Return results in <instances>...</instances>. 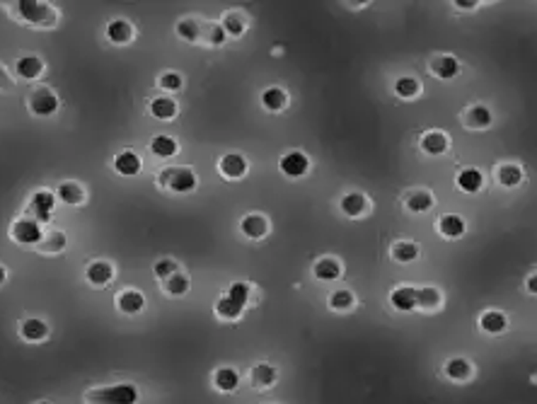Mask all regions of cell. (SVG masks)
Returning <instances> with one entry per match:
<instances>
[{"label": "cell", "instance_id": "obj_6", "mask_svg": "<svg viewBox=\"0 0 537 404\" xmlns=\"http://www.w3.org/2000/svg\"><path fill=\"white\" fill-rule=\"evenodd\" d=\"M53 206H56V194L48 192V189H39V192H34L32 197H29L27 216L24 218H32L39 225L48 223V220H51V213H53Z\"/></svg>", "mask_w": 537, "mask_h": 404}, {"label": "cell", "instance_id": "obj_9", "mask_svg": "<svg viewBox=\"0 0 537 404\" xmlns=\"http://www.w3.org/2000/svg\"><path fill=\"white\" fill-rule=\"evenodd\" d=\"M429 73L438 81H453V78L460 73V61H457L453 53H436L429 61Z\"/></svg>", "mask_w": 537, "mask_h": 404}, {"label": "cell", "instance_id": "obj_26", "mask_svg": "<svg viewBox=\"0 0 537 404\" xmlns=\"http://www.w3.org/2000/svg\"><path fill=\"white\" fill-rule=\"evenodd\" d=\"M143 308H145V298L140 291L126 289V291L117 293V310L124 312V315H138Z\"/></svg>", "mask_w": 537, "mask_h": 404}, {"label": "cell", "instance_id": "obj_14", "mask_svg": "<svg viewBox=\"0 0 537 404\" xmlns=\"http://www.w3.org/2000/svg\"><path fill=\"white\" fill-rule=\"evenodd\" d=\"M240 232L247 240H264L268 235V220L264 213H247L240 220Z\"/></svg>", "mask_w": 537, "mask_h": 404}, {"label": "cell", "instance_id": "obj_20", "mask_svg": "<svg viewBox=\"0 0 537 404\" xmlns=\"http://www.w3.org/2000/svg\"><path fill=\"white\" fill-rule=\"evenodd\" d=\"M390 305L397 312L417 310V289L414 286H397L390 291Z\"/></svg>", "mask_w": 537, "mask_h": 404}, {"label": "cell", "instance_id": "obj_29", "mask_svg": "<svg viewBox=\"0 0 537 404\" xmlns=\"http://www.w3.org/2000/svg\"><path fill=\"white\" fill-rule=\"evenodd\" d=\"M148 112L152 119L157 121H172L177 112H179V107H177V102L172 97H155L150 104H148Z\"/></svg>", "mask_w": 537, "mask_h": 404}, {"label": "cell", "instance_id": "obj_37", "mask_svg": "<svg viewBox=\"0 0 537 404\" xmlns=\"http://www.w3.org/2000/svg\"><path fill=\"white\" fill-rule=\"evenodd\" d=\"M189 289H192V281H189V276H184L182 271H177V274H172V276H167L162 281V291H165V296H170V298L187 296Z\"/></svg>", "mask_w": 537, "mask_h": 404}, {"label": "cell", "instance_id": "obj_39", "mask_svg": "<svg viewBox=\"0 0 537 404\" xmlns=\"http://www.w3.org/2000/svg\"><path fill=\"white\" fill-rule=\"evenodd\" d=\"M221 29L225 34H230V36H242L245 34V29H247V22H245V17L240 15V12H235V10H228L225 15L221 17Z\"/></svg>", "mask_w": 537, "mask_h": 404}, {"label": "cell", "instance_id": "obj_32", "mask_svg": "<svg viewBox=\"0 0 537 404\" xmlns=\"http://www.w3.org/2000/svg\"><path fill=\"white\" fill-rule=\"evenodd\" d=\"M313 274L317 281H337L341 279V264L334 257H320L313 264Z\"/></svg>", "mask_w": 537, "mask_h": 404}, {"label": "cell", "instance_id": "obj_48", "mask_svg": "<svg viewBox=\"0 0 537 404\" xmlns=\"http://www.w3.org/2000/svg\"><path fill=\"white\" fill-rule=\"evenodd\" d=\"M453 5H455V8H460V10H474L479 3H474V0H469V3H465V0H455Z\"/></svg>", "mask_w": 537, "mask_h": 404}, {"label": "cell", "instance_id": "obj_27", "mask_svg": "<svg viewBox=\"0 0 537 404\" xmlns=\"http://www.w3.org/2000/svg\"><path fill=\"white\" fill-rule=\"evenodd\" d=\"M68 244V237H66L63 230H46L41 235L39 244H36V252L39 254H61Z\"/></svg>", "mask_w": 537, "mask_h": 404}, {"label": "cell", "instance_id": "obj_45", "mask_svg": "<svg viewBox=\"0 0 537 404\" xmlns=\"http://www.w3.org/2000/svg\"><path fill=\"white\" fill-rule=\"evenodd\" d=\"M157 88L165 90V93H179L182 88H184V81H182L179 73L174 71H165L157 76Z\"/></svg>", "mask_w": 537, "mask_h": 404}, {"label": "cell", "instance_id": "obj_7", "mask_svg": "<svg viewBox=\"0 0 537 404\" xmlns=\"http://www.w3.org/2000/svg\"><path fill=\"white\" fill-rule=\"evenodd\" d=\"M278 170L288 180H301L310 170V157L303 150H288L278 157Z\"/></svg>", "mask_w": 537, "mask_h": 404}, {"label": "cell", "instance_id": "obj_13", "mask_svg": "<svg viewBox=\"0 0 537 404\" xmlns=\"http://www.w3.org/2000/svg\"><path fill=\"white\" fill-rule=\"evenodd\" d=\"M339 211L346 218H363L370 211V201L363 192H349L339 201Z\"/></svg>", "mask_w": 537, "mask_h": 404}, {"label": "cell", "instance_id": "obj_35", "mask_svg": "<svg viewBox=\"0 0 537 404\" xmlns=\"http://www.w3.org/2000/svg\"><path fill=\"white\" fill-rule=\"evenodd\" d=\"M443 305V296L438 289L433 286H424V289H417V308L424 312H436Z\"/></svg>", "mask_w": 537, "mask_h": 404}, {"label": "cell", "instance_id": "obj_49", "mask_svg": "<svg viewBox=\"0 0 537 404\" xmlns=\"http://www.w3.org/2000/svg\"><path fill=\"white\" fill-rule=\"evenodd\" d=\"M5 281H8V269L0 264V286H5Z\"/></svg>", "mask_w": 537, "mask_h": 404}, {"label": "cell", "instance_id": "obj_21", "mask_svg": "<svg viewBox=\"0 0 537 404\" xmlns=\"http://www.w3.org/2000/svg\"><path fill=\"white\" fill-rule=\"evenodd\" d=\"M276 380H278V371L273 368L271 363H257V366H252V371H249V383H252V388H257V390L273 388Z\"/></svg>", "mask_w": 537, "mask_h": 404}, {"label": "cell", "instance_id": "obj_47", "mask_svg": "<svg viewBox=\"0 0 537 404\" xmlns=\"http://www.w3.org/2000/svg\"><path fill=\"white\" fill-rule=\"evenodd\" d=\"M15 88V81H12L10 71L5 66H0V93H10Z\"/></svg>", "mask_w": 537, "mask_h": 404}, {"label": "cell", "instance_id": "obj_34", "mask_svg": "<svg viewBox=\"0 0 537 404\" xmlns=\"http://www.w3.org/2000/svg\"><path fill=\"white\" fill-rule=\"evenodd\" d=\"M496 182L506 189H513L523 182V167L516 162H504L496 167Z\"/></svg>", "mask_w": 537, "mask_h": 404}, {"label": "cell", "instance_id": "obj_12", "mask_svg": "<svg viewBox=\"0 0 537 404\" xmlns=\"http://www.w3.org/2000/svg\"><path fill=\"white\" fill-rule=\"evenodd\" d=\"M460 119L472 131H484V128L491 126V112L486 104H469L467 109H462Z\"/></svg>", "mask_w": 537, "mask_h": 404}, {"label": "cell", "instance_id": "obj_43", "mask_svg": "<svg viewBox=\"0 0 537 404\" xmlns=\"http://www.w3.org/2000/svg\"><path fill=\"white\" fill-rule=\"evenodd\" d=\"M201 41L209 46H223L225 44V32L218 22H201Z\"/></svg>", "mask_w": 537, "mask_h": 404}, {"label": "cell", "instance_id": "obj_4", "mask_svg": "<svg viewBox=\"0 0 537 404\" xmlns=\"http://www.w3.org/2000/svg\"><path fill=\"white\" fill-rule=\"evenodd\" d=\"M44 235L41 225L32 218H17L10 223V240L15 244H22V247H36Z\"/></svg>", "mask_w": 537, "mask_h": 404}, {"label": "cell", "instance_id": "obj_1", "mask_svg": "<svg viewBox=\"0 0 537 404\" xmlns=\"http://www.w3.org/2000/svg\"><path fill=\"white\" fill-rule=\"evenodd\" d=\"M15 12L22 22L36 29H53L58 24V10L48 3H39V0H20L15 3Z\"/></svg>", "mask_w": 537, "mask_h": 404}, {"label": "cell", "instance_id": "obj_50", "mask_svg": "<svg viewBox=\"0 0 537 404\" xmlns=\"http://www.w3.org/2000/svg\"><path fill=\"white\" fill-rule=\"evenodd\" d=\"M528 291H530V293H535V276H530V279H528Z\"/></svg>", "mask_w": 537, "mask_h": 404}, {"label": "cell", "instance_id": "obj_18", "mask_svg": "<svg viewBox=\"0 0 537 404\" xmlns=\"http://www.w3.org/2000/svg\"><path fill=\"white\" fill-rule=\"evenodd\" d=\"M419 145H421V150H424L426 155L438 157V155H443V152L450 148V138L445 136L443 131H438V128H433V131H426L424 136H421Z\"/></svg>", "mask_w": 537, "mask_h": 404}, {"label": "cell", "instance_id": "obj_38", "mask_svg": "<svg viewBox=\"0 0 537 404\" xmlns=\"http://www.w3.org/2000/svg\"><path fill=\"white\" fill-rule=\"evenodd\" d=\"M392 93L400 97V100H414L421 93V83L412 76H402L392 83Z\"/></svg>", "mask_w": 537, "mask_h": 404}, {"label": "cell", "instance_id": "obj_46", "mask_svg": "<svg viewBox=\"0 0 537 404\" xmlns=\"http://www.w3.org/2000/svg\"><path fill=\"white\" fill-rule=\"evenodd\" d=\"M177 271H179V266H177V261L170 259V257H162V259H157L155 264H152V274H155L160 281L172 276V274H177Z\"/></svg>", "mask_w": 537, "mask_h": 404}, {"label": "cell", "instance_id": "obj_44", "mask_svg": "<svg viewBox=\"0 0 537 404\" xmlns=\"http://www.w3.org/2000/svg\"><path fill=\"white\" fill-rule=\"evenodd\" d=\"M225 296L233 298L237 305L245 308V305L252 301V286L245 284V281H235V284H230V289L225 291Z\"/></svg>", "mask_w": 537, "mask_h": 404}, {"label": "cell", "instance_id": "obj_19", "mask_svg": "<svg viewBox=\"0 0 537 404\" xmlns=\"http://www.w3.org/2000/svg\"><path fill=\"white\" fill-rule=\"evenodd\" d=\"M433 204H436V199L429 189H409L405 194V208L409 213H426L431 211Z\"/></svg>", "mask_w": 537, "mask_h": 404}, {"label": "cell", "instance_id": "obj_15", "mask_svg": "<svg viewBox=\"0 0 537 404\" xmlns=\"http://www.w3.org/2000/svg\"><path fill=\"white\" fill-rule=\"evenodd\" d=\"M44 71H46L44 61H41L39 56H32V53H29V56H20L15 61V76L20 78V81L34 83L44 76Z\"/></svg>", "mask_w": 537, "mask_h": 404}, {"label": "cell", "instance_id": "obj_42", "mask_svg": "<svg viewBox=\"0 0 537 404\" xmlns=\"http://www.w3.org/2000/svg\"><path fill=\"white\" fill-rule=\"evenodd\" d=\"M177 36L184 39L187 44H197V41H201V22L194 20V17H184L177 24Z\"/></svg>", "mask_w": 537, "mask_h": 404}, {"label": "cell", "instance_id": "obj_22", "mask_svg": "<svg viewBox=\"0 0 537 404\" xmlns=\"http://www.w3.org/2000/svg\"><path fill=\"white\" fill-rule=\"evenodd\" d=\"M443 373H445V378H450L453 383H467L469 378L474 375V368H472V363H469L467 358L455 356V358L445 361Z\"/></svg>", "mask_w": 537, "mask_h": 404}, {"label": "cell", "instance_id": "obj_40", "mask_svg": "<svg viewBox=\"0 0 537 404\" xmlns=\"http://www.w3.org/2000/svg\"><path fill=\"white\" fill-rule=\"evenodd\" d=\"M353 305H356V296L346 289L334 291L332 296L327 298V308L332 312H349V310H353Z\"/></svg>", "mask_w": 537, "mask_h": 404}, {"label": "cell", "instance_id": "obj_10", "mask_svg": "<svg viewBox=\"0 0 537 404\" xmlns=\"http://www.w3.org/2000/svg\"><path fill=\"white\" fill-rule=\"evenodd\" d=\"M85 279L95 286V289H105L114 281V264L107 259H93L85 266Z\"/></svg>", "mask_w": 537, "mask_h": 404}, {"label": "cell", "instance_id": "obj_3", "mask_svg": "<svg viewBox=\"0 0 537 404\" xmlns=\"http://www.w3.org/2000/svg\"><path fill=\"white\" fill-rule=\"evenodd\" d=\"M58 95L53 93L46 85H36L32 93L27 95V109L39 119H46V116H53L58 112Z\"/></svg>", "mask_w": 537, "mask_h": 404}, {"label": "cell", "instance_id": "obj_24", "mask_svg": "<svg viewBox=\"0 0 537 404\" xmlns=\"http://www.w3.org/2000/svg\"><path fill=\"white\" fill-rule=\"evenodd\" d=\"M88 194H85V187L78 185V182H61L56 189V201L66 206H83Z\"/></svg>", "mask_w": 537, "mask_h": 404}, {"label": "cell", "instance_id": "obj_11", "mask_svg": "<svg viewBox=\"0 0 537 404\" xmlns=\"http://www.w3.org/2000/svg\"><path fill=\"white\" fill-rule=\"evenodd\" d=\"M218 172L228 182H237L247 175V160L240 152H225L221 160H218Z\"/></svg>", "mask_w": 537, "mask_h": 404}, {"label": "cell", "instance_id": "obj_5", "mask_svg": "<svg viewBox=\"0 0 537 404\" xmlns=\"http://www.w3.org/2000/svg\"><path fill=\"white\" fill-rule=\"evenodd\" d=\"M136 388L131 385H117V388H107V390H93L85 397L88 404H133L136 402Z\"/></svg>", "mask_w": 537, "mask_h": 404}, {"label": "cell", "instance_id": "obj_30", "mask_svg": "<svg viewBox=\"0 0 537 404\" xmlns=\"http://www.w3.org/2000/svg\"><path fill=\"white\" fill-rule=\"evenodd\" d=\"M150 152L155 157H160V160H170V157H174L179 152V143H177V138L167 136V133H160V136H152Z\"/></svg>", "mask_w": 537, "mask_h": 404}, {"label": "cell", "instance_id": "obj_41", "mask_svg": "<svg viewBox=\"0 0 537 404\" xmlns=\"http://www.w3.org/2000/svg\"><path fill=\"white\" fill-rule=\"evenodd\" d=\"M213 310H216V315L221 317V320H240L242 312H245L242 305H237L233 298H228V296L218 298L216 305H213Z\"/></svg>", "mask_w": 537, "mask_h": 404}, {"label": "cell", "instance_id": "obj_31", "mask_svg": "<svg viewBox=\"0 0 537 404\" xmlns=\"http://www.w3.org/2000/svg\"><path fill=\"white\" fill-rule=\"evenodd\" d=\"M20 336L27 341H44L48 336V324L39 317H24L20 322Z\"/></svg>", "mask_w": 537, "mask_h": 404}, {"label": "cell", "instance_id": "obj_36", "mask_svg": "<svg viewBox=\"0 0 537 404\" xmlns=\"http://www.w3.org/2000/svg\"><path fill=\"white\" fill-rule=\"evenodd\" d=\"M286 104H288V95H286V90L278 88V85L266 88L264 93H261V107H264L266 112H281V109H286Z\"/></svg>", "mask_w": 537, "mask_h": 404}, {"label": "cell", "instance_id": "obj_2", "mask_svg": "<svg viewBox=\"0 0 537 404\" xmlns=\"http://www.w3.org/2000/svg\"><path fill=\"white\" fill-rule=\"evenodd\" d=\"M157 182H160V187H165L172 194H189L197 189L199 177L192 167H165L162 172L157 175Z\"/></svg>", "mask_w": 537, "mask_h": 404}, {"label": "cell", "instance_id": "obj_25", "mask_svg": "<svg viewBox=\"0 0 537 404\" xmlns=\"http://www.w3.org/2000/svg\"><path fill=\"white\" fill-rule=\"evenodd\" d=\"M506 327H509V320H506V315L501 310H484L479 315V329L484 334L499 336L501 332H506Z\"/></svg>", "mask_w": 537, "mask_h": 404}, {"label": "cell", "instance_id": "obj_17", "mask_svg": "<svg viewBox=\"0 0 537 404\" xmlns=\"http://www.w3.org/2000/svg\"><path fill=\"white\" fill-rule=\"evenodd\" d=\"M143 170V160L138 152L133 150H121L114 155V172L121 177H136Z\"/></svg>", "mask_w": 537, "mask_h": 404}, {"label": "cell", "instance_id": "obj_16", "mask_svg": "<svg viewBox=\"0 0 537 404\" xmlns=\"http://www.w3.org/2000/svg\"><path fill=\"white\" fill-rule=\"evenodd\" d=\"M436 230L441 232V237H445V240H457V237L465 235L467 223H465V218L457 216V213H445V216L438 218Z\"/></svg>", "mask_w": 537, "mask_h": 404}, {"label": "cell", "instance_id": "obj_23", "mask_svg": "<svg viewBox=\"0 0 537 404\" xmlns=\"http://www.w3.org/2000/svg\"><path fill=\"white\" fill-rule=\"evenodd\" d=\"M455 185L465 194H477L481 192V187H484V175H481L477 167H462L455 177Z\"/></svg>", "mask_w": 537, "mask_h": 404}, {"label": "cell", "instance_id": "obj_33", "mask_svg": "<svg viewBox=\"0 0 537 404\" xmlns=\"http://www.w3.org/2000/svg\"><path fill=\"white\" fill-rule=\"evenodd\" d=\"M390 257L400 264H412L419 259V244L412 240H397L390 247Z\"/></svg>", "mask_w": 537, "mask_h": 404}, {"label": "cell", "instance_id": "obj_8", "mask_svg": "<svg viewBox=\"0 0 537 404\" xmlns=\"http://www.w3.org/2000/svg\"><path fill=\"white\" fill-rule=\"evenodd\" d=\"M105 36L109 44L114 46H129L133 36H136V29H133V24L126 20V17H114V20H109L107 24Z\"/></svg>", "mask_w": 537, "mask_h": 404}, {"label": "cell", "instance_id": "obj_28", "mask_svg": "<svg viewBox=\"0 0 537 404\" xmlns=\"http://www.w3.org/2000/svg\"><path fill=\"white\" fill-rule=\"evenodd\" d=\"M237 385H240V373L235 368H230V366H223V368H216L213 371V388L218 390V393H235Z\"/></svg>", "mask_w": 537, "mask_h": 404}]
</instances>
